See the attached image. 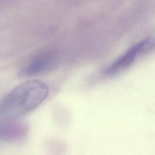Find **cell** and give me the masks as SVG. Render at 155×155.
Returning a JSON list of instances; mask_svg holds the SVG:
<instances>
[{
  "label": "cell",
  "mask_w": 155,
  "mask_h": 155,
  "mask_svg": "<svg viewBox=\"0 0 155 155\" xmlns=\"http://www.w3.org/2000/svg\"><path fill=\"white\" fill-rule=\"evenodd\" d=\"M48 93V85L42 81L24 82L0 101V115L6 120H17L41 104Z\"/></svg>",
  "instance_id": "1"
},
{
  "label": "cell",
  "mask_w": 155,
  "mask_h": 155,
  "mask_svg": "<svg viewBox=\"0 0 155 155\" xmlns=\"http://www.w3.org/2000/svg\"><path fill=\"white\" fill-rule=\"evenodd\" d=\"M154 39L150 36L134 44L125 53L108 65L104 71L105 76L117 74L129 68L140 56L153 50Z\"/></svg>",
  "instance_id": "2"
},
{
  "label": "cell",
  "mask_w": 155,
  "mask_h": 155,
  "mask_svg": "<svg viewBox=\"0 0 155 155\" xmlns=\"http://www.w3.org/2000/svg\"><path fill=\"white\" fill-rule=\"evenodd\" d=\"M58 64V57L54 53H47L34 58L20 71L21 76L28 77L48 72Z\"/></svg>",
  "instance_id": "3"
},
{
  "label": "cell",
  "mask_w": 155,
  "mask_h": 155,
  "mask_svg": "<svg viewBox=\"0 0 155 155\" xmlns=\"http://www.w3.org/2000/svg\"><path fill=\"white\" fill-rule=\"evenodd\" d=\"M27 132V126L16 120H5L0 124V139L6 141L21 139Z\"/></svg>",
  "instance_id": "4"
}]
</instances>
